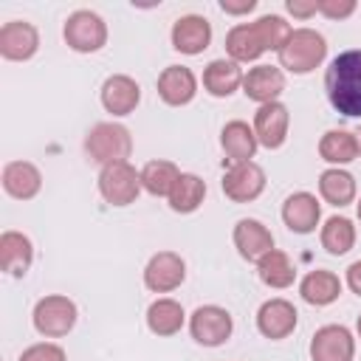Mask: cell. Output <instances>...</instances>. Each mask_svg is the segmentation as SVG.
<instances>
[{
  "instance_id": "obj_23",
  "label": "cell",
  "mask_w": 361,
  "mask_h": 361,
  "mask_svg": "<svg viewBox=\"0 0 361 361\" xmlns=\"http://www.w3.org/2000/svg\"><path fill=\"white\" fill-rule=\"evenodd\" d=\"M243 68L231 59H212L203 68V87L214 99H228L234 90L243 87Z\"/></svg>"
},
{
  "instance_id": "obj_28",
  "label": "cell",
  "mask_w": 361,
  "mask_h": 361,
  "mask_svg": "<svg viewBox=\"0 0 361 361\" xmlns=\"http://www.w3.org/2000/svg\"><path fill=\"white\" fill-rule=\"evenodd\" d=\"M319 155L322 161L333 164V166H344L353 164L361 152H358V138L350 130H327L319 138Z\"/></svg>"
},
{
  "instance_id": "obj_9",
  "label": "cell",
  "mask_w": 361,
  "mask_h": 361,
  "mask_svg": "<svg viewBox=\"0 0 361 361\" xmlns=\"http://www.w3.org/2000/svg\"><path fill=\"white\" fill-rule=\"evenodd\" d=\"M186 279V262L175 251H158L144 268V285L152 293H172Z\"/></svg>"
},
{
  "instance_id": "obj_10",
  "label": "cell",
  "mask_w": 361,
  "mask_h": 361,
  "mask_svg": "<svg viewBox=\"0 0 361 361\" xmlns=\"http://www.w3.org/2000/svg\"><path fill=\"white\" fill-rule=\"evenodd\" d=\"M355 336L344 324H324L310 338V361H353Z\"/></svg>"
},
{
  "instance_id": "obj_5",
  "label": "cell",
  "mask_w": 361,
  "mask_h": 361,
  "mask_svg": "<svg viewBox=\"0 0 361 361\" xmlns=\"http://www.w3.org/2000/svg\"><path fill=\"white\" fill-rule=\"evenodd\" d=\"M99 192L110 206H130L141 195V172L130 161H116L99 169Z\"/></svg>"
},
{
  "instance_id": "obj_13",
  "label": "cell",
  "mask_w": 361,
  "mask_h": 361,
  "mask_svg": "<svg viewBox=\"0 0 361 361\" xmlns=\"http://www.w3.org/2000/svg\"><path fill=\"white\" fill-rule=\"evenodd\" d=\"M296 322H299V313H296L293 302H288L282 296H274V299L262 302L259 310H257V330L271 341L288 338L296 330Z\"/></svg>"
},
{
  "instance_id": "obj_3",
  "label": "cell",
  "mask_w": 361,
  "mask_h": 361,
  "mask_svg": "<svg viewBox=\"0 0 361 361\" xmlns=\"http://www.w3.org/2000/svg\"><path fill=\"white\" fill-rule=\"evenodd\" d=\"M85 152L90 155V161H96L102 166L127 161L133 152V135L118 121H99L85 135Z\"/></svg>"
},
{
  "instance_id": "obj_17",
  "label": "cell",
  "mask_w": 361,
  "mask_h": 361,
  "mask_svg": "<svg viewBox=\"0 0 361 361\" xmlns=\"http://www.w3.org/2000/svg\"><path fill=\"white\" fill-rule=\"evenodd\" d=\"M322 220V203L316 200V195L310 192H293L285 197L282 203V223L293 231V234H310L316 231Z\"/></svg>"
},
{
  "instance_id": "obj_30",
  "label": "cell",
  "mask_w": 361,
  "mask_h": 361,
  "mask_svg": "<svg viewBox=\"0 0 361 361\" xmlns=\"http://www.w3.org/2000/svg\"><path fill=\"white\" fill-rule=\"evenodd\" d=\"M257 274H259L262 285L276 288V290L290 288L293 279H296V268H293L290 257H288L285 251H279V248H271V251L257 262Z\"/></svg>"
},
{
  "instance_id": "obj_2",
  "label": "cell",
  "mask_w": 361,
  "mask_h": 361,
  "mask_svg": "<svg viewBox=\"0 0 361 361\" xmlns=\"http://www.w3.org/2000/svg\"><path fill=\"white\" fill-rule=\"evenodd\" d=\"M276 56H279V68H285L288 73L305 76L324 62L327 39L316 28H293V34L288 37V42Z\"/></svg>"
},
{
  "instance_id": "obj_36",
  "label": "cell",
  "mask_w": 361,
  "mask_h": 361,
  "mask_svg": "<svg viewBox=\"0 0 361 361\" xmlns=\"http://www.w3.org/2000/svg\"><path fill=\"white\" fill-rule=\"evenodd\" d=\"M285 8H288L293 17H299V20H310L313 14H319L316 0H288Z\"/></svg>"
},
{
  "instance_id": "obj_27",
  "label": "cell",
  "mask_w": 361,
  "mask_h": 361,
  "mask_svg": "<svg viewBox=\"0 0 361 361\" xmlns=\"http://www.w3.org/2000/svg\"><path fill=\"white\" fill-rule=\"evenodd\" d=\"M203 197H206V180L195 172H180V178L175 180L166 200H169V209L175 214H192L200 209Z\"/></svg>"
},
{
  "instance_id": "obj_24",
  "label": "cell",
  "mask_w": 361,
  "mask_h": 361,
  "mask_svg": "<svg viewBox=\"0 0 361 361\" xmlns=\"http://www.w3.org/2000/svg\"><path fill=\"white\" fill-rule=\"evenodd\" d=\"M299 296L313 307H327L341 296V279L324 268L307 271L299 282Z\"/></svg>"
},
{
  "instance_id": "obj_11",
  "label": "cell",
  "mask_w": 361,
  "mask_h": 361,
  "mask_svg": "<svg viewBox=\"0 0 361 361\" xmlns=\"http://www.w3.org/2000/svg\"><path fill=\"white\" fill-rule=\"evenodd\" d=\"M39 51V31L34 23L8 20L0 28V56L8 62H25Z\"/></svg>"
},
{
  "instance_id": "obj_29",
  "label": "cell",
  "mask_w": 361,
  "mask_h": 361,
  "mask_svg": "<svg viewBox=\"0 0 361 361\" xmlns=\"http://www.w3.org/2000/svg\"><path fill=\"white\" fill-rule=\"evenodd\" d=\"M226 51H228V59L237 62V65L240 62H257L265 54V48H262L251 23H240L226 34Z\"/></svg>"
},
{
  "instance_id": "obj_35",
  "label": "cell",
  "mask_w": 361,
  "mask_h": 361,
  "mask_svg": "<svg viewBox=\"0 0 361 361\" xmlns=\"http://www.w3.org/2000/svg\"><path fill=\"white\" fill-rule=\"evenodd\" d=\"M316 8L327 20H344L358 8V3L355 0H316Z\"/></svg>"
},
{
  "instance_id": "obj_18",
  "label": "cell",
  "mask_w": 361,
  "mask_h": 361,
  "mask_svg": "<svg viewBox=\"0 0 361 361\" xmlns=\"http://www.w3.org/2000/svg\"><path fill=\"white\" fill-rule=\"evenodd\" d=\"M282 90H285V73L276 65H257L243 76V93L257 104L279 102Z\"/></svg>"
},
{
  "instance_id": "obj_37",
  "label": "cell",
  "mask_w": 361,
  "mask_h": 361,
  "mask_svg": "<svg viewBox=\"0 0 361 361\" xmlns=\"http://www.w3.org/2000/svg\"><path fill=\"white\" fill-rule=\"evenodd\" d=\"M344 279H347V288H350L355 296H361V259L350 262V268H347Z\"/></svg>"
},
{
  "instance_id": "obj_41",
  "label": "cell",
  "mask_w": 361,
  "mask_h": 361,
  "mask_svg": "<svg viewBox=\"0 0 361 361\" xmlns=\"http://www.w3.org/2000/svg\"><path fill=\"white\" fill-rule=\"evenodd\" d=\"M355 206H358V220H361V200H358V203H355Z\"/></svg>"
},
{
  "instance_id": "obj_33",
  "label": "cell",
  "mask_w": 361,
  "mask_h": 361,
  "mask_svg": "<svg viewBox=\"0 0 361 361\" xmlns=\"http://www.w3.org/2000/svg\"><path fill=\"white\" fill-rule=\"evenodd\" d=\"M254 25V31H257V37H259V42H262V48L265 51H282V45L288 42V37L293 34V28L285 23V17H279V14H262L259 20H254L251 23Z\"/></svg>"
},
{
  "instance_id": "obj_8",
  "label": "cell",
  "mask_w": 361,
  "mask_h": 361,
  "mask_svg": "<svg viewBox=\"0 0 361 361\" xmlns=\"http://www.w3.org/2000/svg\"><path fill=\"white\" fill-rule=\"evenodd\" d=\"M223 195L234 203H251L265 192V169L254 161L231 164L220 180Z\"/></svg>"
},
{
  "instance_id": "obj_21",
  "label": "cell",
  "mask_w": 361,
  "mask_h": 361,
  "mask_svg": "<svg viewBox=\"0 0 361 361\" xmlns=\"http://www.w3.org/2000/svg\"><path fill=\"white\" fill-rule=\"evenodd\" d=\"M220 147H223L228 164H245V161H251V158L257 155L259 141H257V135H254V127H248L245 121L234 118V121H228V124L223 127V133H220Z\"/></svg>"
},
{
  "instance_id": "obj_31",
  "label": "cell",
  "mask_w": 361,
  "mask_h": 361,
  "mask_svg": "<svg viewBox=\"0 0 361 361\" xmlns=\"http://www.w3.org/2000/svg\"><path fill=\"white\" fill-rule=\"evenodd\" d=\"M138 172H141V186H144V192H149V195H155V197H169L175 180L180 178V169H178L172 161H166V158L147 161Z\"/></svg>"
},
{
  "instance_id": "obj_38",
  "label": "cell",
  "mask_w": 361,
  "mask_h": 361,
  "mask_svg": "<svg viewBox=\"0 0 361 361\" xmlns=\"http://www.w3.org/2000/svg\"><path fill=\"white\" fill-rule=\"evenodd\" d=\"M220 8L226 14H248L257 8V0H240V3H231V0H220Z\"/></svg>"
},
{
  "instance_id": "obj_39",
  "label": "cell",
  "mask_w": 361,
  "mask_h": 361,
  "mask_svg": "<svg viewBox=\"0 0 361 361\" xmlns=\"http://www.w3.org/2000/svg\"><path fill=\"white\" fill-rule=\"evenodd\" d=\"M355 330H358V338H361V316H358V322H355Z\"/></svg>"
},
{
  "instance_id": "obj_22",
  "label": "cell",
  "mask_w": 361,
  "mask_h": 361,
  "mask_svg": "<svg viewBox=\"0 0 361 361\" xmlns=\"http://www.w3.org/2000/svg\"><path fill=\"white\" fill-rule=\"evenodd\" d=\"M34 262V245L23 231H3L0 234V268L8 276H25Z\"/></svg>"
},
{
  "instance_id": "obj_1",
  "label": "cell",
  "mask_w": 361,
  "mask_h": 361,
  "mask_svg": "<svg viewBox=\"0 0 361 361\" xmlns=\"http://www.w3.org/2000/svg\"><path fill=\"white\" fill-rule=\"evenodd\" d=\"M324 90L336 113L361 118V48L333 56L324 73Z\"/></svg>"
},
{
  "instance_id": "obj_32",
  "label": "cell",
  "mask_w": 361,
  "mask_h": 361,
  "mask_svg": "<svg viewBox=\"0 0 361 361\" xmlns=\"http://www.w3.org/2000/svg\"><path fill=\"white\" fill-rule=\"evenodd\" d=\"M319 240H322V248H324L327 254L341 257V254H347V251L355 245V226H353L350 217L333 214V217L324 220Z\"/></svg>"
},
{
  "instance_id": "obj_26",
  "label": "cell",
  "mask_w": 361,
  "mask_h": 361,
  "mask_svg": "<svg viewBox=\"0 0 361 361\" xmlns=\"http://www.w3.org/2000/svg\"><path fill=\"white\" fill-rule=\"evenodd\" d=\"M183 322H186L183 305L175 302V299H169V296H161V299H155L147 307V327H149V333H155L161 338L180 333Z\"/></svg>"
},
{
  "instance_id": "obj_16",
  "label": "cell",
  "mask_w": 361,
  "mask_h": 361,
  "mask_svg": "<svg viewBox=\"0 0 361 361\" xmlns=\"http://www.w3.org/2000/svg\"><path fill=\"white\" fill-rule=\"evenodd\" d=\"M197 93V76L186 65H169L158 76V96L169 107H183Z\"/></svg>"
},
{
  "instance_id": "obj_34",
  "label": "cell",
  "mask_w": 361,
  "mask_h": 361,
  "mask_svg": "<svg viewBox=\"0 0 361 361\" xmlns=\"http://www.w3.org/2000/svg\"><path fill=\"white\" fill-rule=\"evenodd\" d=\"M17 361H68L65 350L54 341H39V344H31L23 350V355Z\"/></svg>"
},
{
  "instance_id": "obj_40",
  "label": "cell",
  "mask_w": 361,
  "mask_h": 361,
  "mask_svg": "<svg viewBox=\"0 0 361 361\" xmlns=\"http://www.w3.org/2000/svg\"><path fill=\"white\" fill-rule=\"evenodd\" d=\"M355 138H358V152H361V130L355 133Z\"/></svg>"
},
{
  "instance_id": "obj_15",
  "label": "cell",
  "mask_w": 361,
  "mask_h": 361,
  "mask_svg": "<svg viewBox=\"0 0 361 361\" xmlns=\"http://www.w3.org/2000/svg\"><path fill=\"white\" fill-rule=\"evenodd\" d=\"M231 240H234L237 254H240L243 259H248V262H259V259L274 248V234H271V228H268L265 223L254 220V217L237 220Z\"/></svg>"
},
{
  "instance_id": "obj_20",
  "label": "cell",
  "mask_w": 361,
  "mask_h": 361,
  "mask_svg": "<svg viewBox=\"0 0 361 361\" xmlns=\"http://www.w3.org/2000/svg\"><path fill=\"white\" fill-rule=\"evenodd\" d=\"M3 189L14 200H31L42 189V172L31 161H8L3 166Z\"/></svg>"
},
{
  "instance_id": "obj_7",
  "label": "cell",
  "mask_w": 361,
  "mask_h": 361,
  "mask_svg": "<svg viewBox=\"0 0 361 361\" xmlns=\"http://www.w3.org/2000/svg\"><path fill=\"white\" fill-rule=\"evenodd\" d=\"M231 330H234V319L220 305H200L189 316V333L203 347H220V344H226L228 336H231Z\"/></svg>"
},
{
  "instance_id": "obj_4",
  "label": "cell",
  "mask_w": 361,
  "mask_h": 361,
  "mask_svg": "<svg viewBox=\"0 0 361 361\" xmlns=\"http://www.w3.org/2000/svg\"><path fill=\"white\" fill-rule=\"evenodd\" d=\"M79 319V310H76V302L62 296V293H48L42 296L37 305H34V313H31V322H34V330L45 338H62L73 330Z\"/></svg>"
},
{
  "instance_id": "obj_6",
  "label": "cell",
  "mask_w": 361,
  "mask_h": 361,
  "mask_svg": "<svg viewBox=\"0 0 361 361\" xmlns=\"http://www.w3.org/2000/svg\"><path fill=\"white\" fill-rule=\"evenodd\" d=\"M62 37L76 54H96L107 45V23L90 8H79L65 20Z\"/></svg>"
},
{
  "instance_id": "obj_12",
  "label": "cell",
  "mask_w": 361,
  "mask_h": 361,
  "mask_svg": "<svg viewBox=\"0 0 361 361\" xmlns=\"http://www.w3.org/2000/svg\"><path fill=\"white\" fill-rule=\"evenodd\" d=\"M288 127H290V113L282 102H268L257 107L254 135L265 149H279L288 141Z\"/></svg>"
},
{
  "instance_id": "obj_25",
  "label": "cell",
  "mask_w": 361,
  "mask_h": 361,
  "mask_svg": "<svg viewBox=\"0 0 361 361\" xmlns=\"http://www.w3.org/2000/svg\"><path fill=\"white\" fill-rule=\"evenodd\" d=\"M355 192H358L355 178L341 166H330L319 175V195H322L324 203H330L336 209L350 206L355 200Z\"/></svg>"
},
{
  "instance_id": "obj_19",
  "label": "cell",
  "mask_w": 361,
  "mask_h": 361,
  "mask_svg": "<svg viewBox=\"0 0 361 361\" xmlns=\"http://www.w3.org/2000/svg\"><path fill=\"white\" fill-rule=\"evenodd\" d=\"M141 102V87L127 73H113L102 85V104L113 116H130Z\"/></svg>"
},
{
  "instance_id": "obj_14",
  "label": "cell",
  "mask_w": 361,
  "mask_h": 361,
  "mask_svg": "<svg viewBox=\"0 0 361 361\" xmlns=\"http://www.w3.org/2000/svg\"><path fill=\"white\" fill-rule=\"evenodd\" d=\"M172 48L186 54V56H197L212 45V23L200 14H183L172 23Z\"/></svg>"
}]
</instances>
